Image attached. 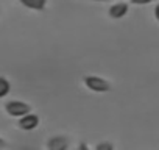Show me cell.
<instances>
[{"label": "cell", "instance_id": "10", "mask_svg": "<svg viewBox=\"0 0 159 150\" xmlns=\"http://www.w3.org/2000/svg\"><path fill=\"white\" fill-rule=\"evenodd\" d=\"M76 150H92V148H91L84 141H80V142H78V145H76Z\"/></svg>", "mask_w": 159, "mask_h": 150}, {"label": "cell", "instance_id": "1", "mask_svg": "<svg viewBox=\"0 0 159 150\" xmlns=\"http://www.w3.org/2000/svg\"><path fill=\"white\" fill-rule=\"evenodd\" d=\"M81 83L88 91L95 92V94H106L112 89V85L106 78L98 77V75H84Z\"/></svg>", "mask_w": 159, "mask_h": 150}, {"label": "cell", "instance_id": "8", "mask_svg": "<svg viewBox=\"0 0 159 150\" xmlns=\"http://www.w3.org/2000/svg\"><path fill=\"white\" fill-rule=\"evenodd\" d=\"M94 150H116V145L111 141H100L94 145Z\"/></svg>", "mask_w": 159, "mask_h": 150}, {"label": "cell", "instance_id": "6", "mask_svg": "<svg viewBox=\"0 0 159 150\" xmlns=\"http://www.w3.org/2000/svg\"><path fill=\"white\" fill-rule=\"evenodd\" d=\"M19 3L31 11H44L47 7V0H19Z\"/></svg>", "mask_w": 159, "mask_h": 150}, {"label": "cell", "instance_id": "5", "mask_svg": "<svg viewBox=\"0 0 159 150\" xmlns=\"http://www.w3.org/2000/svg\"><path fill=\"white\" fill-rule=\"evenodd\" d=\"M129 11V5L126 2H116L108 8V16L114 21H119L122 17H125Z\"/></svg>", "mask_w": 159, "mask_h": 150}, {"label": "cell", "instance_id": "4", "mask_svg": "<svg viewBox=\"0 0 159 150\" xmlns=\"http://www.w3.org/2000/svg\"><path fill=\"white\" fill-rule=\"evenodd\" d=\"M39 124H41V117L36 114V113H28V114H25V116H22V117H19L17 119V128L20 130V131H34L38 127H39Z\"/></svg>", "mask_w": 159, "mask_h": 150}, {"label": "cell", "instance_id": "13", "mask_svg": "<svg viewBox=\"0 0 159 150\" xmlns=\"http://www.w3.org/2000/svg\"><path fill=\"white\" fill-rule=\"evenodd\" d=\"M17 150H39V148L34 147V145H20Z\"/></svg>", "mask_w": 159, "mask_h": 150}, {"label": "cell", "instance_id": "14", "mask_svg": "<svg viewBox=\"0 0 159 150\" xmlns=\"http://www.w3.org/2000/svg\"><path fill=\"white\" fill-rule=\"evenodd\" d=\"M89 2H108V0H89Z\"/></svg>", "mask_w": 159, "mask_h": 150}, {"label": "cell", "instance_id": "9", "mask_svg": "<svg viewBox=\"0 0 159 150\" xmlns=\"http://www.w3.org/2000/svg\"><path fill=\"white\" fill-rule=\"evenodd\" d=\"M154 0H129V3H133V5H139V7H142V5H150V3H153Z\"/></svg>", "mask_w": 159, "mask_h": 150}, {"label": "cell", "instance_id": "2", "mask_svg": "<svg viewBox=\"0 0 159 150\" xmlns=\"http://www.w3.org/2000/svg\"><path fill=\"white\" fill-rule=\"evenodd\" d=\"M3 111L7 113L8 117L19 119V117L31 113L33 106L28 102H24V100H19V99H13V100H7L3 103Z\"/></svg>", "mask_w": 159, "mask_h": 150}, {"label": "cell", "instance_id": "7", "mask_svg": "<svg viewBox=\"0 0 159 150\" xmlns=\"http://www.w3.org/2000/svg\"><path fill=\"white\" fill-rule=\"evenodd\" d=\"M10 92H11V82L7 77H2V75H0V100L8 97Z\"/></svg>", "mask_w": 159, "mask_h": 150}, {"label": "cell", "instance_id": "11", "mask_svg": "<svg viewBox=\"0 0 159 150\" xmlns=\"http://www.w3.org/2000/svg\"><path fill=\"white\" fill-rule=\"evenodd\" d=\"M153 16L156 19V22H159V3L154 5V10H153Z\"/></svg>", "mask_w": 159, "mask_h": 150}, {"label": "cell", "instance_id": "3", "mask_svg": "<svg viewBox=\"0 0 159 150\" xmlns=\"http://www.w3.org/2000/svg\"><path fill=\"white\" fill-rule=\"evenodd\" d=\"M70 144H72V141L67 134L56 133V134H52L45 139L44 150H69Z\"/></svg>", "mask_w": 159, "mask_h": 150}, {"label": "cell", "instance_id": "15", "mask_svg": "<svg viewBox=\"0 0 159 150\" xmlns=\"http://www.w3.org/2000/svg\"><path fill=\"white\" fill-rule=\"evenodd\" d=\"M0 13H2V7H0Z\"/></svg>", "mask_w": 159, "mask_h": 150}, {"label": "cell", "instance_id": "12", "mask_svg": "<svg viewBox=\"0 0 159 150\" xmlns=\"http://www.w3.org/2000/svg\"><path fill=\"white\" fill-rule=\"evenodd\" d=\"M7 148H8V142L0 136V150H7Z\"/></svg>", "mask_w": 159, "mask_h": 150}]
</instances>
